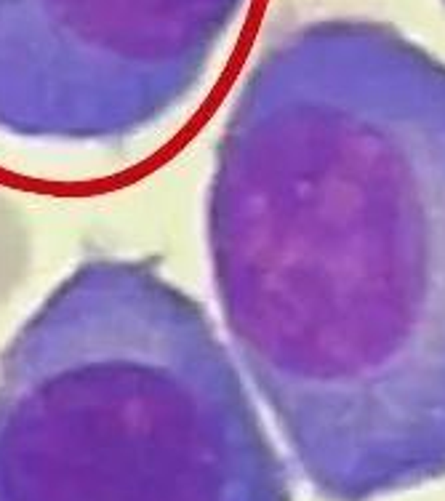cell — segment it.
<instances>
[{"label": "cell", "mask_w": 445, "mask_h": 501, "mask_svg": "<svg viewBox=\"0 0 445 501\" xmlns=\"http://www.w3.org/2000/svg\"><path fill=\"white\" fill-rule=\"evenodd\" d=\"M283 56L216 142L211 275L298 472L373 501L445 477V70Z\"/></svg>", "instance_id": "1"}, {"label": "cell", "mask_w": 445, "mask_h": 501, "mask_svg": "<svg viewBox=\"0 0 445 501\" xmlns=\"http://www.w3.org/2000/svg\"><path fill=\"white\" fill-rule=\"evenodd\" d=\"M0 501H294L205 309L147 259L77 264L0 355Z\"/></svg>", "instance_id": "2"}]
</instances>
